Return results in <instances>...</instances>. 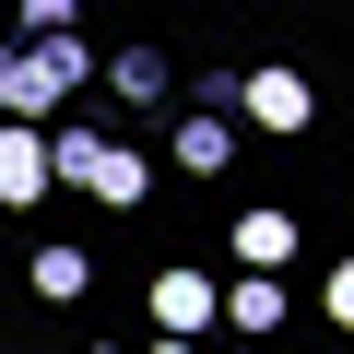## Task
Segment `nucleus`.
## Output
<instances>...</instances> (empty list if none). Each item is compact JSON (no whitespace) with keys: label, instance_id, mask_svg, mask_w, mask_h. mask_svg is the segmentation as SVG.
<instances>
[{"label":"nucleus","instance_id":"1","mask_svg":"<svg viewBox=\"0 0 354 354\" xmlns=\"http://www.w3.org/2000/svg\"><path fill=\"white\" fill-rule=\"evenodd\" d=\"M95 83V48L83 36H36V48H0V130H36L48 106H71Z\"/></svg>","mask_w":354,"mask_h":354},{"label":"nucleus","instance_id":"2","mask_svg":"<svg viewBox=\"0 0 354 354\" xmlns=\"http://www.w3.org/2000/svg\"><path fill=\"white\" fill-rule=\"evenodd\" d=\"M48 177H71V189H95L106 213H130V201L153 189V165H142V153H130L118 130H59V142H48Z\"/></svg>","mask_w":354,"mask_h":354},{"label":"nucleus","instance_id":"3","mask_svg":"<svg viewBox=\"0 0 354 354\" xmlns=\"http://www.w3.org/2000/svg\"><path fill=\"white\" fill-rule=\"evenodd\" d=\"M153 330L213 342V330H225V283H213V272H189V260H165V272H153Z\"/></svg>","mask_w":354,"mask_h":354},{"label":"nucleus","instance_id":"4","mask_svg":"<svg viewBox=\"0 0 354 354\" xmlns=\"http://www.w3.org/2000/svg\"><path fill=\"white\" fill-rule=\"evenodd\" d=\"M236 106H248V118H260V130H283V142H295V130H307V118H319V83H307V71H283V59H272V71H236Z\"/></svg>","mask_w":354,"mask_h":354},{"label":"nucleus","instance_id":"5","mask_svg":"<svg viewBox=\"0 0 354 354\" xmlns=\"http://www.w3.org/2000/svg\"><path fill=\"white\" fill-rule=\"evenodd\" d=\"M48 201V130H0V213Z\"/></svg>","mask_w":354,"mask_h":354},{"label":"nucleus","instance_id":"6","mask_svg":"<svg viewBox=\"0 0 354 354\" xmlns=\"http://www.w3.org/2000/svg\"><path fill=\"white\" fill-rule=\"evenodd\" d=\"M225 330H236V342H272V330H283V283H272V272H236V283H225Z\"/></svg>","mask_w":354,"mask_h":354},{"label":"nucleus","instance_id":"7","mask_svg":"<svg viewBox=\"0 0 354 354\" xmlns=\"http://www.w3.org/2000/svg\"><path fill=\"white\" fill-rule=\"evenodd\" d=\"M236 260L283 283V260H295V213H236Z\"/></svg>","mask_w":354,"mask_h":354},{"label":"nucleus","instance_id":"8","mask_svg":"<svg viewBox=\"0 0 354 354\" xmlns=\"http://www.w3.org/2000/svg\"><path fill=\"white\" fill-rule=\"evenodd\" d=\"M177 165H189V177H225L236 165V130L225 118H177Z\"/></svg>","mask_w":354,"mask_h":354},{"label":"nucleus","instance_id":"9","mask_svg":"<svg viewBox=\"0 0 354 354\" xmlns=\"http://www.w3.org/2000/svg\"><path fill=\"white\" fill-rule=\"evenodd\" d=\"M165 83H177V71H165L153 48H118V59H106V95H118V106H153Z\"/></svg>","mask_w":354,"mask_h":354},{"label":"nucleus","instance_id":"10","mask_svg":"<svg viewBox=\"0 0 354 354\" xmlns=\"http://www.w3.org/2000/svg\"><path fill=\"white\" fill-rule=\"evenodd\" d=\"M83 283H95V260H83V248H59V236H48V248H36V295H59V307H71V295H83Z\"/></svg>","mask_w":354,"mask_h":354},{"label":"nucleus","instance_id":"11","mask_svg":"<svg viewBox=\"0 0 354 354\" xmlns=\"http://www.w3.org/2000/svg\"><path fill=\"white\" fill-rule=\"evenodd\" d=\"M142 354H213V342H177V330H153V342H142Z\"/></svg>","mask_w":354,"mask_h":354},{"label":"nucleus","instance_id":"12","mask_svg":"<svg viewBox=\"0 0 354 354\" xmlns=\"http://www.w3.org/2000/svg\"><path fill=\"white\" fill-rule=\"evenodd\" d=\"M213 354H272V342H213Z\"/></svg>","mask_w":354,"mask_h":354},{"label":"nucleus","instance_id":"13","mask_svg":"<svg viewBox=\"0 0 354 354\" xmlns=\"http://www.w3.org/2000/svg\"><path fill=\"white\" fill-rule=\"evenodd\" d=\"M95 354H106V342H95Z\"/></svg>","mask_w":354,"mask_h":354}]
</instances>
